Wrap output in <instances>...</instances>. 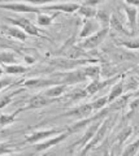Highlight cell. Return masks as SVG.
Listing matches in <instances>:
<instances>
[{
	"label": "cell",
	"mask_w": 139,
	"mask_h": 156,
	"mask_svg": "<svg viewBox=\"0 0 139 156\" xmlns=\"http://www.w3.org/2000/svg\"><path fill=\"white\" fill-rule=\"evenodd\" d=\"M14 152V147H12V144L5 143V142H0V156H5L9 154Z\"/></svg>",
	"instance_id": "d6a6232c"
},
{
	"label": "cell",
	"mask_w": 139,
	"mask_h": 156,
	"mask_svg": "<svg viewBox=\"0 0 139 156\" xmlns=\"http://www.w3.org/2000/svg\"><path fill=\"white\" fill-rule=\"evenodd\" d=\"M4 74V68L2 66V65H0V77H2Z\"/></svg>",
	"instance_id": "ab89813d"
},
{
	"label": "cell",
	"mask_w": 139,
	"mask_h": 156,
	"mask_svg": "<svg viewBox=\"0 0 139 156\" xmlns=\"http://www.w3.org/2000/svg\"><path fill=\"white\" fill-rule=\"evenodd\" d=\"M29 70L27 66H23L21 64H13V65H4V72L9 76H20Z\"/></svg>",
	"instance_id": "7402d4cb"
},
{
	"label": "cell",
	"mask_w": 139,
	"mask_h": 156,
	"mask_svg": "<svg viewBox=\"0 0 139 156\" xmlns=\"http://www.w3.org/2000/svg\"><path fill=\"white\" fill-rule=\"evenodd\" d=\"M70 134L71 133H70L68 129H66L64 133H61L59 135H54V136H51V138H48V139L43 140V142H39V143L34 144V150L35 151H46V150H48L51 147H54V146H57L59 143L64 142V140L68 138Z\"/></svg>",
	"instance_id": "ba28073f"
},
{
	"label": "cell",
	"mask_w": 139,
	"mask_h": 156,
	"mask_svg": "<svg viewBox=\"0 0 139 156\" xmlns=\"http://www.w3.org/2000/svg\"><path fill=\"white\" fill-rule=\"evenodd\" d=\"M95 20L100 23L102 27H109V21H111V14H109L105 9H98L96 17Z\"/></svg>",
	"instance_id": "484cf974"
},
{
	"label": "cell",
	"mask_w": 139,
	"mask_h": 156,
	"mask_svg": "<svg viewBox=\"0 0 139 156\" xmlns=\"http://www.w3.org/2000/svg\"><path fill=\"white\" fill-rule=\"evenodd\" d=\"M104 156H114L112 152H109V151H105L104 152Z\"/></svg>",
	"instance_id": "f35d334b"
},
{
	"label": "cell",
	"mask_w": 139,
	"mask_h": 156,
	"mask_svg": "<svg viewBox=\"0 0 139 156\" xmlns=\"http://www.w3.org/2000/svg\"><path fill=\"white\" fill-rule=\"evenodd\" d=\"M138 151H139V138H137L130 144H127L126 147L123 148L121 156H137Z\"/></svg>",
	"instance_id": "83f0119b"
},
{
	"label": "cell",
	"mask_w": 139,
	"mask_h": 156,
	"mask_svg": "<svg viewBox=\"0 0 139 156\" xmlns=\"http://www.w3.org/2000/svg\"><path fill=\"white\" fill-rule=\"evenodd\" d=\"M7 21H9L13 26H17L20 27L22 31H25L27 35H31V37H43L39 29H38L34 23H33L30 20H27L25 17H7L5 18Z\"/></svg>",
	"instance_id": "7a4b0ae2"
},
{
	"label": "cell",
	"mask_w": 139,
	"mask_h": 156,
	"mask_svg": "<svg viewBox=\"0 0 139 156\" xmlns=\"http://www.w3.org/2000/svg\"><path fill=\"white\" fill-rule=\"evenodd\" d=\"M5 156H33L31 152H21V154H9V155H5Z\"/></svg>",
	"instance_id": "d590c367"
},
{
	"label": "cell",
	"mask_w": 139,
	"mask_h": 156,
	"mask_svg": "<svg viewBox=\"0 0 139 156\" xmlns=\"http://www.w3.org/2000/svg\"><path fill=\"white\" fill-rule=\"evenodd\" d=\"M118 44L123 46L127 50H139V38L129 39V41H120Z\"/></svg>",
	"instance_id": "4dcf8cb0"
},
{
	"label": "cell",
	"mask_w": 139,
	"mask_h": 156,
	"mask_svg": "<svg viewBox=\"0 0 139 156\" xmlns=\"http://www.w3.org/2000/svg\"><path fill=\"white\" fill-rule=\"evenodd\" d=\"M103 120H104V119H103ZM103 120H98V121H95V122H92V124H90V125H89V128L86 129V131H85V134H83L82 138L78 139L77 142H74L77 147L79 146V147H82V148H83L87 144L90 140L94 138V135H95V133L98 131V129L100 128V124H102V121H103Z\"/></svg>",
	"instance_id": "7c38bea8"
},
{
	"label": "cell",
	"mask_w": 139,
	"mask_h": 156,
	"mask_svg": "<svg viewBox=\"0 0 139 156\" xmlns=\"http://www.w3.org/2000/svg\"><path fill=\"white\" fill-rule=\"evenodd\" d=\"M91 104H92L94 112H100V111L104 109L105 107L108 105V95L107 96H102V98H99V99L94 100Z\"/></svg>",
	"instance_id": "f546056e"
},
{
	"label": "cell",
	"mask_w": 139,
	"mask_h": 156,
	"mask_svg": "<svg viewBox=\"0 0 139 156\" xmlns=\"http://www.w3.org/2000/svg\"><path fill=\"white\" fill-rule=\"evenodd\" d=\"M138 69H139V65H138Z\"/></svg>",
	"instance_id": "60d3db41"
},
{
	"label": "cell",
	"mask_w": 139,
	"mask_h": 156,
	"mask_svg": "<svg viewBox=\"0 0 139 156\" xmlns=\"http://www.w3.org/2000/svg\"><path fill=\"white\" fill-rule=\"evenodd\" d=\"M68 85H55L48 87L47 90H44V95L51 98V99H59L60 96H63L65 94V91L68 90Z\"/></svg>",
	"instance_id": "d6986e66"
},
{
	"label": "cell",
	"mask_w": 139,
	"mask_h": 156,
	"mask_svg": "<svg viewBox=\"0 0 139 156\" xmlns=\"http://www.w3.org/2000/svg\"><path fill=\"white\" fill-rule=\"evenodd\" d=\"M100 29H102V26H100V23L95 18H86L83 21V26L79 31V38L86 39L91 35H94L95 33H98Z\"/></svg>",
	"instance_id": "30bf717a"
},
{
	"label": "cell",
	"mask_w": 139,
	"mask_h": 156,
	"mask_svg": "<svg viewBox=\"0 0 139 156\" xmlns=\"http://www.w3.org/2000/svg\"><path fill=\"white\" fill-rule=\"evenodd\" d=\"M133 131H134V129L131 128V126H127V128H125L123 130L120 131V134L117 135V138H116L117 144H118V146H122L123 142H125V140L129 138V136L133 134Z\"/></svg>",
	"instance_id": "f1b7e54d"
},
{
	"label": "cell",
	"mask_w": 139,
	"mask_h": 156,
	"mask_svg": "<svg viewBox=\"0 0 139 156\" xmlns=\"http://www.w3.org/2000/svg\"><path fill=\"white\" fill-rule=\"evenodd\" d=\"M18 56L13 51H2L0 52V65H13L18 64Z\"/></svg>",
	"instance_id": "ffe728a7"
},
{
	"label": "cell",
	"mask_w": 139,
	"mask_h": 156,
	"mask_svg": "<svg viewBox=\"0 0 139 156\" xmlns=\"http://www.w3.org/2000/svg\"><path fill=\"white\" fill-rule=\"evenodd\" d=\"M98 3H99V0H87V2H85L83 4H81L78 13L85 20L86 18H95L96 17V13H98V9L95 5H96Z\"/></svg>",
	"instance_id": "4fadbf2b"
},
{
	"label": "cell",
	"mask_w": 139,
	"mask_h": 156,
	"mask_svg": "<svg viewBox=\"0 0 139 156\" xmlns=\"http://www.w3.org/2000/svg\"><path fill=\"white\" fill-rule=\"evenodd\" d=\"M75 148H77L75 143L70 144L69 147H66V148L63 151V154H61V156H74V151H75Z\"/></svg>",
	"instance_id": "836d02e7"
},
{
	"label": "cell",
	"mask_w": 139,
	"mask_h": 156,
	"mask_svg": "<svg viewBox=\"0 0 139 156\" xmlns=\"http://www.w3.org/2000/svg\"><path fill=\"white\" fill-rule=\"evenodd\" d=\"M123 89H125V82L123 81H120L117 83H114L108 94V104H112L118 98H121L123 95Z\"/></svg>",
	"instance_id": "ac0fdd59"
},
{
	"label": "cell",
	"mask_w": 139,
	"mask_h": 156,
	"mask_svg": "<svg viewBox=\"0 0 139 156\" xmlns=\"http://www.w3.org/2000/svg\"><path fill=\"white\" fill-rule=\"evenodd\" d=\"M20 92H22V89H17V90H13V91H9V92H5V94L0 95V109L5 108L8 104H11L13 98L17 94H20Z\"/></svg>",
	"instance_id": "603a6c76"
},
{
	"label": "cell",
	"mask_w": 139,
	"mask_h": 156,
	"mask_svg": "<svg viewBox=\"0 0 139 156\" xmlns=\"http://www.w3.org/2000/svg\"><path fill=\"white\" fill-rule=\"evenodd\" d=\"M94 108H92V104L91 103H85V104H79L71 108L69 111H66L65 113L61 115V117H75V119H79V120H83V119H87L92 115Z\"/></svg>",
	"instance_id": "52a82bcc"
},
{
	"label": "cell",
	"mask_w": 139,
	"mask_h": 156,
	"mask_svg": "<svg viewBox=\"0 0 139 156\" xmlns=\"http://www.w3.org/2000/svg\"><path fill=\"white\" fill-rule=\"evenodd\" d=\"M109 26H111L112 29H114L116 31H118V33L125 34V35H127V37H131L130 31H127L126 29L123 27L122 21L117 17V14H111V21H109Z\"/></svg>",
	"instance_id": "44dd1931"
},
{
	"label": "cell",
	"mask_w": 139,
	"mask_h": 156,
	"mask_svg": "<svg viewBox=\"0 0 139 156\" xmlns=\"http://www.w3.org/2000/svg\"><path fill=\"white\" fill-rule=\"evenodd\" d=\"M81 7L79 3H56V4H51V5H44L40 7L42 12H48V11H56V12H65V13H74L78 12V9Z\"/></svg>",
	"instance_id": "9c48e42d"
},
{
	"label": "cell",
	"mask_w": 139,
	"mask_h": 156,
	"mask_svg": "<svg viewBox=\"0 0 139 156\" xmlns=\"http://www.w3.org/2000/svg\"><path fill=\"white\" fill-rule=\"evenodd\" d=\"M56 14H47L44 12H40L36 14V23L39 26H50L54 21Z\"/></svg>",
	"instance_id": "4316f807"
},
{
	"label": "cell",
	"mask_w": 139,
	"mask_h": 156,
	"mask_svg": "<svg viewBox=\"0 0 139 156\" xmlns=\"http://www.w3.org/2000/svg\"><path fill=\"white\" fill-rule=\"evenodd\" d=\"M0 9H5V11H12L16 13H40L42 8L30 5L23 2H12V3H0Z\"/></svg>",
	"instance_id": "3957f363"
},
{
	"label": "cell",
	"mask_w": 139,
	"mask_h": 156,
	"mask_svg": "<svg viewBox=\"0 0 139 156\" xmlns=\"http://www.w3.org/2000/svg\"><path fill=\"white\" fill-rule=\"evenodd\" d=\"M52 83H57L56 81H51V80H42V78H30L22 82L23 87L27 89H38V87H44V86H51Z\"/></svg>",
	"instance_id": "e0dca14e"
},
{
	"label": "cell",
	"mask_w": 139,
	"mask_h": 156,
	"mask_svg": "<svg viewBox=\"0 0 139 156\" xmlns=\"http://www.w3.org/2000/svg\"><path fill=\"white\" fill-rule=\"evenodd\" d=\"M83 72L87 78H90L91 81H95V80H99L100 78V66L99 65H87L83 68Z\"/></svg>",
	"instance_id": "cb8c5ba5"
},
{
	"label": "cell",
	"mask_w": 139,
	"mask_h": 156,
	"mask_svg": "<svg viewBox=\"0 0 139 156\" xmlns=\"http://www.w3.org/2000/svg\"><path fill=\"white\" fill-rule=\"evenodd\" d=\"M23 60H25L27 64H34V61H35L33 57H29V56H25V57H23Z\"/></svg>",
	"instance_id": "8d00e7d4"
},
{
	"label": "cell",
	"mask_w": 139,
	"mask_h": 156,
	"mask_svg": "<svg viewBox=\"0 0 139 156\" xmlns=\"http://www.w3.org/2000/svg\"><path fill=\"white\" fill-rule=\"evenodd\" d=\"M0 31L3 34H5L9 38H13V39H17V41H21V42H25L26 38H27V34L25 31H22L20 27L17 26H8V25H2L0 26Z\"/></svg>",
	"instance_id": "9a60e30c"
},
{
	"label": "cell",
	"mask_w": 139,
	"mask_h": 156,
	"mask_svg": "<svg viewBox=\"0 0 139 156\" xmlns=\"http://www.w3.org/2000/svg\"><path fill=\"white\" fill-rule=\"evenodd\" d=\"M54 101H57V99H51V98L46 96L44 92H40V94H36L34 96H31L30 99H29L27 104L25 107H22L21 112L23 111H29V109H38V108H42V107H47L52 104Z\"/></svg>",
	"instance_id": "8992f818"
},
{
	"label": "cell",
	"mask_w": 139,
	"mask_h": 156,
	"mask_svg": "<svg viewBox=\"0 0 139 156\" xmlns=\"http://www.w3.org/2000/svg\"><path fill=\"white\" fill-rule=\"evenodd\" d=\"M63 80H64L63 83L69 86V85H74V83L83 82V81L87 80V77H86L83 69H81V70L73 69V70H70L69 73H65L64 77H63Z\"/></svg>",
	"instance_id": "5bb4252c"
},
{
	"label": "cell",
	"mask_w": 139,
	"mask_h": 156,
	"mask_svg": "<svg viewBox=\"0 0 139 156\" xmlns=\"http://www.w3.org/2000/svg\"><path fill=\"white\" fill-rule=\"evenodd\" d=\"M123 11H125L126 14V18H127V25H129V31H130L131 35L137 33V29H138V9L137 7H133V5H127L125 4L123 5Z\"/></svg>",
	"instance_id": "8fae6325"
},
{
	"label": "cell",
	"mask_w": 139,
	"mask_h": 156,
	"mask_svg": "<svg viewBox=\"0 0 139 156\" xmlns=\"http://www.w3.org/2000/svg\"><path fill=\"white\" fill-rule=\"evenodd\" d=\"M18 113H21V109L18 108L17 111H14L13 113H2L0 115V126H8L12 125L16 121V117Z\"/></svg>",
	"instance_id": "d4e9b609"
},
{
	"label": "cell",
	"mask_w": 139,
	"mask_h": 156,
	"mask_svg": "<svg viewBox=\"0 0 139 156\" xmlns=\"http://www.w3.org/2000/svg\"><path fill=\"white\" fill-rule=\"evenodd\" d=\"M137 81H138V86H139V77H137ZM134 98H139V89L134 91V94H133Z\"/></svg>",
	"instance_id": "74e56055"
},
{
	"label": "cell",
	"mask_w": 139,
	"mask_h": 156,
	"mask_svg": "<svg viewBox=\"0 0 139 156\" xmlns=\"http://www.w3.org/2000/svg\"><path fill=\"white\" fill-rule=\"evenodd\" d=\"M118 77H113V78H109V80H105V81H100V80H95V81H91L90 83L86 86V92H87V95H94L99 92L102 89H104L105 86H108L111 82H114L117 81Z\"/></svg>",
	"instance_id": "2e32d148"
},
{
	"label": "cell",
	"mask_w": 139,
	"mask_h": 156,
	"mask_svg": "<svg viewBox=\"0 0 139 156\" xmlns=\"http://www.w3.org/2000/svg\"><path fill=\"white\" fill-rule=\"evenodd\" d=\"M127 5H133V7H139V0H123Z\"/></svg>",
	"instance_id": "e575fe53"
},
{
	"label": "cell",
	"mask_w": 139,
	"mask_h": 156,
	"mask_svg": "<svg viewBox=\"0 0 139 156\" xmlns=\"http://www.w3.org/2000/svg\"><path fill=\"white\" fill-rule=\"evenodd\" d=\"M65 130L63 129H46V130H36L33 131V133L27 134L25 136V142L26 143H31V144H36L39 142H43V140L51 138L54 135H59L61 133H64Z\"/></svg>",
	"instance_id": "277c9868"
},
{
	"label": "cell",
	"mask_w": 139,
	"mask_h": 156,
	"mask_svg": "<svg viewBox=\"0 0 139 156\" xmlns=\"http://www.w3.org/2000/svg\"><path fill=\"white\" fill-rule=\"evenodd\" d=\"M114 122V117L113 116H108V117H105V119L102 121V124H100V128L98 129V131L95 133L94 135V138L90 140V142L85 146V147L82 148V151H81V156H85L87 152H90L92 148H95L98 144H100L104 140V138L107 136L108 134V131L111 130L112 128V124Z\"/></svg>",
	"instance_id": "6da1fadb"
},
{
	"label": "cell",
	"mask_w": 139,
	"mask_h": 156,
	"mask_svg": "<svg viewBox=\"0 0 139 156\" xmlns=\"http://www.w3.org/2000/svg\"><path fill=\"white\" fill-rule=\"evenodd\" d=\"M108 33H109V27H102L94 35L83 39V42L81 43V48H83V50H95V48H98L104 42Z\"/></svg>",
	"instance_id": "5b68a950"
},
{
	"label": "cell",
	"mask_w": 139,
	"mask_h": 156,
	"mask_svg": "<svg viewBox=\"0 0 139 156\" xmlns=\"http://www.w3.org/2000/svg\"><path fill=\"white\" fill-rule=\"evenodd\" d=\"M20 2L23 3H27L30 5H34V7H44L46 4L48 3H57V2H64V0H20Z\"/></svg>",
	"instance_id": "1f68e13d"
}]
</instances>
